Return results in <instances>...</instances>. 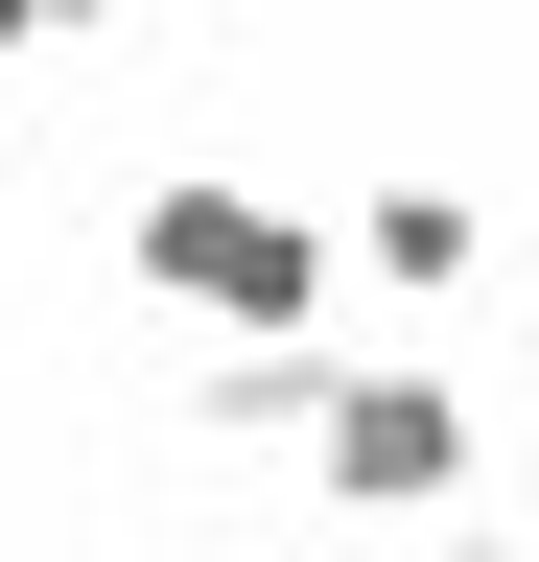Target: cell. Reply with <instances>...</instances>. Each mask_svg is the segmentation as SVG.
<instances>
[{"label":"cell","mask_w":539,"mask_h":562,"mask_svg":"<svg viewBox=\"0 0 539 562\" xmlns=\"http://www.w3.org/2000/svg\"><path fill=\"white\" fill-rule=\"evenodd\" d=\"M117 281H142V305H188L212 351H305V328H328V211L235 188V165H165L142 211H117Z\"/></svg>","instance_id":"6da1fadb"},{"label":"cell","mask_w":539,"mask_h":562,"mask_svg":"<svg viewBox=\"0 0 539 562\" xmlns=\"http://www.w3.org/2000/svg\"><path fill=\"white\" fill-rule=\"evenodd\" d=\"M493 562H539V516H516V539H493Z\"/></svg>","instance_id":"5b68a950"},{"label":"cell","mask_w":539,"mask_h":562,"mask_svg":"<svg viewBox=\"0 0 539 562\" xmlns=\"http://www.w3.org/2000/svg\"><path fill=\"white\" fill-rule=\"evenodd\" d=\"M47 24H71V0H0V70H24V47H47Z\"/></svg>","instance_id":"277c9868"},{"label":"cell","mask_w":539,"mask_h":562,"mask_svg":"<svg viewBox=\"0 0 539 562\" xmlns=\"http://www.w3.org/2000/svg\"><path fill=\"white\" fill-rule=\"evenodd\" d=\"M305 492H328V516H423V492H469V375H328Z\"/></svg>","instance_id":"7a4b0ae2"},{"label":"cell","mask_w":539,"mask_h":562,"mask_svg":"<svg viewBox=\"0 0 539 562\" xmlns=\"http://www.w3.org/2000/svg\"><path fill=\"white\" fill-rule=\"evenodd\" d=\"M352 258H375V281H423V305H446V281L493 258V235H469V188H375V211H352Z\"/></svg>","instance_id":"3957f363"},{"label":"cell","mask_w":539,"mask_h":562,"mask_svg":"<svg viewBox=\"0 0 539 562\" xmlns=\"http://www.w3.org/2000/svg\"><path fill=\"white\" fill-rule=\"evenodd\" d=\"M71 24H117V0H71Z\"/></svg>","instance_id":"8992f818"}]
</instances>
